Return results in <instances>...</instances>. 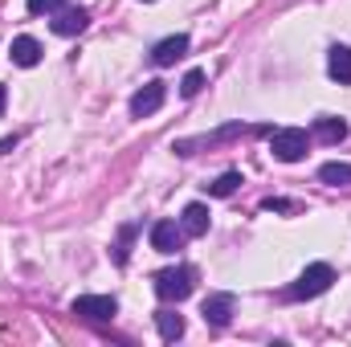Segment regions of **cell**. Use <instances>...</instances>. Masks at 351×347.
<instances>
[{
	"instance_id": "cell-1",
	"label": "cell",
	"mask_w": 351,
	"mask_h": 347,
	"mask_svg": "<svg viewBox=\"0 0 351 347\" xmlns=\"http://www.w3.org/2000/svg\"><path fill=\"white\" fill-rule=\"evenodd\" d=\"M331 282H335V270H331L327 261H315V265H306V270L298 274V282H294V286H286V290H282V298H286V302L319 298V294H327V290H331Z\"/></svg>"
},
{
	"instance_id": "cell-2",
	"label": "cell",
	"mask_w": 351,
	"mask_h": 347,
	"mask_svg": "<svg viewBox=\"0 0 351 347\" xmlns=\"http://www.w3.org/2000/svg\"><path fill=\"white\" fill-rule=\"evenodd\" d=\"M192 290H196V270L192 265H172V270L156 274V294L164 302H184Z\"/></svg>"
},
{
	"instance_id": "cell-3",
	"label": "cell",
	"mask_w": 351,
	"mask_h": 347,
	"mask_svg": "<svg viewBox=\"0 0 351 347\" xmlns=\"http://www.w3.org/2000/svg\"><path fill=\"white\" fill-rule=\"evenodd\" d=\"M306 147H311V135H306L302 127H278V131L269 135V152H274V160H282V164H298V160L306 156Z\"/></svg>"
},
{
	"instance_id": "cell-4",
	"label": "cell",
	"mask_w": 351,
	"mask_h": 347,
	"mask_svg": "<svg viewBox=\"0 0 351 347\" xmlns=\"http://www.w3.org/2000/svg\"><path fill=\"white\" fill-rule=\"evenodd\" d=\"M70 311L82 315V319H90V323H110V319L119 315V302H114L110 294H82V298H74Z\"/></svg>"
},
{
	"instance_id": "cell-5",
	"label": "cell",
	"mask_w": 351,
	"mask_h": 347,
	"mask_svg": "<svg viewBox=\"0 0 351 347\" xmlns=\"http://www.w3.org/2000/svg\"><path fill=\"white\" fill-rule=\"evenodd\" d=\"M164 98H168V86H164V82H147L143 90H135V94H131V119L156 115V110L164 106Z\"/></svg>"
},
{
	"instance_id": "cell-6",
	"label": "cell",
	"mask_w": 351,
	"mask_h": 347,
	"mask_svg": "<svg viewBox=\"0 0 351 347\" xmlns=\"http://www.w3.org/2000/svg\"><path fill=\"white\" fill-rule=\"evenodd\" d=\"M86 25H90V12H86V8H58V16L49 21V29H53L58 37H78Z\"/></svg>"
},
{
	"instance_id": "cell-7",
	"label": "cell",
	"mask_w": 351,
	"mask_h": 347,
	"mask_svg": "<svg viewBox=\"0 0 351 347\" xmlns=\"http://www.w3.org/2000/svg\"><path fill=\"white\" fill-rule=\"evenodd\" d=\"M180 246H184V229H180L176 221H156V225H152V250L176 254Z\"/></svg>"
},
{
	"instance_id": "cell-8",
	"label": "cell",
	"mask_w": 351,
	"mask_h": 347,
	"mask_svg": "<svg viewBox=\"0 0 351 347\" xmlns=\"http://www.w3.org/2000/svg\"><path fill=\"white\" fill-rule=\"evenodd\" d=\"M8 58H12L16 66L33 70V66L41 62V41H37V37H12V45H8Z\"/></svg>"
},
{
	"instance_id": "cell-9",
	"label": "cell",
	"mask_w": 351,
	"mask_h": 347,
	"mask_svg": "<svg viewBox=\"0 0 351 347\" xmlns=\"http://www.w3.org/2000/svg\"><path fill=\"white\" fill-rule=\"evenodd\" d=\"M204 323H213V327H229V319H233V294H213V298H204Z\"/></svg>"
},
{
	"instance_id": "cell-10",
	"label": "cell",
	"mask_w": 351,
	"mask_h": 347,
	"mask_svg": "<svg viewBox=\"0 0 351 347\" xmlns=\"http://www.w3.org/2000/svg\"><path fill=\"white\" fill-rule=\"evenodd\" d=\"M184 53H188V37L176 33V37H164V41L152 49V62H156V66H172V62H180Z\"/></svg>"
},
{
	"instance_id": "cell-11",
	"label": "cell",
	"mask_w": 351,
	"mask_h": 347,
	"mask_svg": "<svg viewBox=\"0 0 351 347\" xmlns=\"http://www.w3.org/2000/svg\"><path fill=\"white\" fill-rule=\"evenodd\" d=\"M327 74L339 82V86H351V49L348 45H335L327 53Z\"/></svg>"
},
{
	"instance_id": "cell-12",
	"label": "cell",
	"mask_w": 351,
	"mask_h": 347,
	"mask_svg": "<svg viewBox=\"0 0 351 347\" xmlns=\"http://www.w3.org/2000/svg\"><path fill=\"white\" fill-rule=\"evenodd\" d=\"M315 139H323V143H343V139H348V123L335 119V115H319V119H315Z\"/></svg>"
},
{
	"instance_id": "cell-13",
	"label": "cell",
	"mask_w": 351,
	"mask_h": 347,
	"mask_svg": "<svg viewBox=\"0 0 351 347\" xmlns=\"http://www.w3.org/2000/svg\"><path fill=\"white\" fill-rule=\"evenodd\" d=\"M180 229H184V237H204L208 233V208L204 204H188L184 217H180Z\"/></svg>"
},
{
	"instance_id": "cell-14",
	"label": "cell",
	"mask_w": 351,
	"mask_h": 347,
	"mask_svg": "<svg viewBox=\"0 0 351 347\" xmlns=\"http://www.w3.org/2000/svg\"><path fill=\"white\" fill-rule=\"evenodd\" d=\"M156 327H160V339H164V344H176V339L184 335V315L160 311V315H156Z\"/></svg>"
},
{
	"instance_id": "cell-15",
	"label": "cell",
	"mask_w": 351,
	"mask_h": 347,
	"mask_svg": "<svg viewBox=\"0 0 351 347\" xmlns=\"http://www.w3.org/2000/svg\"><path fill=\"white\" fill-rule=\"evenodd\" d=\"M319 180L331 184V188H351V164H323Z\"/></svg>"
},
{
	"instance_id": "cell-16",
	"label": "cell",
	"mask_w": 351,
	"mask_h": 347,
	"mask_svg": "<svg viewBox=\"0 0 351 347\" xmlns=\"http://www.w3.org/2000/svg\"><path fill=\"white\" fill-rule=\"evenodd\" d=\"M208 188V196H233L237 188H241V172H225V176H217L213 184H204Z\"/></svg>"
},
{
	"instance_id": "cell-17",
	"label": "cell",
	"mask_w": 351,
	"mask_h": 347,
	"mask_svg": "<svg viewBox=\"0 0 351 347\" xmlns=\"http://www.w3.org/2000/svg\"><path fill=\"white\" fill-rule=\"evenodd\" d=\"M200 90H204V70H188L184 82H180V94H184V98H196Z\"/></svg>"
},
{
	"instance_id": "cell-18",
	"label": "cell",
	"mask_w": 351,
	"mask_h": 347,
	"mask_svg": "<svg viewBox=\"0 0 351 347\" xmlns=\"http://www.w3.org/2000/svg\"><path fill=\"white\" fill-rule=\"evenodd\" d=\"M66 0H25V8L33 12V16H41V12H58Z\"/></svg>"
},
{
	"instance_id": "cell-19",
	"label": "cell",
	"mask_w": 351,
	"mask_h": 347,
	"mask_svg": "<svg viewBox=\"0 0 351 347\" xmlns=\"http://www.w3.org/2000/svg\"><path fill=\"white\" fill-rule=\"evenodd\" d=\"M131 237H135V229L127 225V229H123V237H119V246H114V261H119V265L127 261V246H131Z\"/></svg>"
},
{
	"instance_id": "cell-20",
	"label": "cell",
	"mask_w": 351,
	"mask_h": 347,
	"mask_svg": "<svg viewBox=\"0 0 351 347\" xmlns=\"http://www.w3.org/2000/svg\"><path fill=\"white\" fill-rule=\"evenodd\" d=\"M262 208H269V213H286V208H294L290 200H265Z\"/></svg>"
},
{
	"instance_id": "cell-21",
	"label": "cell",
	"mask_w": 351,
	"mask_h": 347,
	"mask_svg": "<svg viewBox=\"0 0 351 347\" xmlns=\"http://www.w3.org/2000/svg\"><path fill=\"white\" fill-rule=\"evenodd\" d=\"M4 106H8V90L0 86V115H4Z\"/></svg>"
},
{
	"instance_id": "cell-22",
	"label": "cell",
	"mask_w": 351,
	"mask_h": 347,
	"mask_svg": "<svg viewBox=\"0 0 351 347\" xmlns=\"http://www.w3.org/2000/svg\"><path fill=\"white\" fill-rule=\"evenodd\" d=\"M143 4H152V0H143Z\"/></svg>"
}]
</instances>
